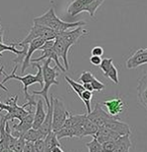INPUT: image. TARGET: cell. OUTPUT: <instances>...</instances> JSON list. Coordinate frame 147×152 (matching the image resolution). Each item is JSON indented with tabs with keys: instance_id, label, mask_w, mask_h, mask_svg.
Here are the masks:
<instances>
[{
	"instance_id": "1",
	"label": "cell",
	"mask_w": 147,
	"mask_h": 152,
	"mask_svg": "<svg viewBox=\"0 0 147 152\" xmlns=\"http://www.w3.org/2000/svg\"><path fill=\"white\" fill-rule=\"evenodd\" d=\"M88 34V30L84 27L80 26L75 28L74 30H67V31H61L58 33V37L53 40V48H55L56 55L61 58L64 64V69L68 71L69 68L68 53L69 48L73 46L81 37H86Z\"/></svg>"
},
{
	"instance_id": "2",
	"label": "cell",
	"mask_w": 147,
	"mask_h": 152,
	"mask_svg": "<svg viewBox=\"0 0 147 152\" xmlns=\"http://www.w3.org/2000/svg\"><path fill=\"white\" fill-rule=\"evenodd\" d=\"M33 24H39L42 26H46L55 31H67L69 28L85 26L86 22L84 21H75V22H68L64 21L61 18H59L56 15V11L53 7H50L45 14L37 16L33 18Z\"/></svg>"
},
{
	"instance_id": "3",
	"label": "cell",
	"mask_w": 147,
	"mask_h": 152,
	"mask_svg": "<svg viewBox=\"0 0 147 152\" xmlns=\"http://www.w3.org/2000/svg\"><path fill=\"white\" fill-rule=\"evenodd\" d=\"M33 66H37V75H31V74H27L23 77H19L15 74L17 69V66H14L13 71L10 75H6V77L4 78V80L2 81V84H5L7 81L9 80H17V81L21 82V84L23 85V93H24V98L25 100L28 102V101H32L33 99V95H29L28 94V87L31 86V85L35 84V83H38L39 85H42L43 87V77H42V65H39L38 63L37 64H32Z\"/></svg>"
},
{
	"instance_id": "4",
	"label": "cell",
	"mask_w": 147,
	"mask_h": 152,
	"mask_svg": "<svg viewBox=\"0 0 147 152\" xmlns=\"http://www.w3.org/2000/svg\"><path fill=\"white\" fill-rule=\"evenodd\" d=\"M51 61L50 60H45L42 61V77H43V87L40 91H32L31 95H38V96H42L45 100V104H46V108L50 106V98H48V91H50V88L53 86V85H56L58 86L60 84V82L56 80V77L59 76L58 74V66H53V68H50Z\"/></svg>"
},
{
	"instance_id": "5",
	"label": "cell",
	"mask_w": 147,
	"mask_h": 152,
	"mask_svg": "<svg viewBox=\"0 0 147 152\" xmlns=\"http://www.w3.org/2000/svg\"><path fill=\"white\" fill-rule=\"evenodd\" d=\"M105 0H69L67 13L69 17L77 16L82 12H88L91 17L95 16L98 8Z\"/></svg>"
},
{
	"instance_id": "6",
	"label": "cell",
	"mask_w": 147,
	"mask_h": 152,
	"mask_svg": "<svg viewBox=\"0 0 147 152\" xmlns=\"http://www.w3.org/2000/svg\"><path fill=\"white\" fill-rule=\"evenodd\" d=\"M50 104L53 105V131L56 132L64 126L69 113L67 110L64 101L60 98L50 96Z\"/></svg>"
},
{
	"instance_id": "7",
	"label": "cell",
	"mask_w": 147,
	"mask_h": 152,
	"mask_svg": "<svg viewBox=\"0 0 147 152\" xmlns=\"http://www.w3.org/2000/svg\"><path fill=\"white\" fill-rule=\"evenodd\" d=\"M58 31H55V30L46 26H42V25L39 24H33L26 37L21 42H16V45H28V43L34 39H37V38H42L45 40H55L56 37H58Z\"/></svg>"
},
{
	"instance_id": "8",
	"label": "cell",
	"mask_w": 147,
	"mask_h": 152,
	"mask_svg": "<svg viewBox=\"0 0 147 152\" xmlns=\"http://www.w3.org/2000/svg\"><path fill=\"white\" fill-rule=\"evenodd\" d=\"M53 42H55L53 40H46L45 45L38 50L42 51V56H40L39 58H32V60L30 61V63L37 64L45 60H50V61H55L56 66H58L61 72H66V69H64L63 65L60 63V58L58 56L55 48H53Z\"/></svg>"
},
{
	"instance_id": "9",
	"label": "cell",
	"mask_w": 147,
	"mask_h": 152,
	"mask_svg": "<svg viewBox=\"0 0 147 152\" xmlns=\"http://www.w3.org/2000/svg\"><path fill=\"white\" fill-rule=\"evenodd\" d=\"M100 104L108 114L115 118H119V116L123 114L127 109V104L120 97H115L110 100H106Z\"/></svg>"
},
{
	"instance_id": "10",
	"label": "cell",
	"mask_w": 147,
	"mask_h": 152,
	"mask_svg": "<svg viewBox=\"0 0 147 152\" xmlns=\"http://www.w3.org/2000/svg\"><path fill=\"white\" fill-rule=\"evenodd\" d=\"M33 117H34V112H33V109H31L23 119L19 121L18 124L12 125V135L17 138L22 137L28 130L32 128Z\"/></svg>"
},
{
	"instance_id": "11",
	"label": "cell",
	"mask_w": 147,
	"mask_h": 152,
	"mask_svg": "<svg viewBox=\"0 0 147 152\" xmlns=\"http://www.w3.org/2000/svg\"><path fill=\"white\" fill-rule=\"evenodd\" d=\"M87 115H88V119L94 123L95 125H97L98 127H104L105 123L111 118V115H109L103 109V107L101 106L100 103H96L95 104V108L92 110V112Z\"/></svg>"
},
{
	"instance_id": "12",
	"label": "cell",
	"mask_w": 147,
	"mask_h": 152,
	"mask_svg": "<svg viewBox=\"0 0 147 152\" xmlns=\"http://www.w3.org/2000/svg\"><path fill=\"white\" fill-rule=\"evenodd\" d=\"M147 64V48H139L129 56L126 61V68L129 69H136L138 66Z\"/></svg>"
},
{
	"instance_id": "13",
	"label": "cell",
	"mask_w": 147,
	"mask_h": 152,
	"mask_svg": "<svg viewBox=\"0 0 147 152\" xmlns=\"http://www.w3.org/2000/svg\"><path fill=\"white\" fill-rule=\"evenodd\" d=\"M104 127L109 128V129L115 131V132L119 134L120 136L130 135L131 134L130 127L128 126V124L120 121L119 118H115V117H112V116H111L110 119L105 123Z\"/></svg>"
},
{
	"instance_id": "14",
	"label": "cell",
	"mask_w": 147,
	"mask_h": 152,
	"mask_svg": "<svg viewBox=\"0 0 147 152\" xmlns=\"http://www.w3.org/2000/svg\"><path fill=\"white\" fill-rule=\"evenodd\" d=\"M46 40L42 39V38H37V39L32 40L31 42L28 43V48H27V53L25 55V58L23 60V63L21 65V74H23L25 72V69L28 68V66L30 65V61H31V56L33 55L35 50H39L42 46L45 45Z\"/></svg>"
},
{
	"instance_id": "15",
	"label": "cell",
	"mask_w": 147,
	"mask_h": 152,
	"mask_svg": "<svg viewBox=\"0 0 147 152\" xmlns=\"http://www.w3.org/2000/svg\"><path fill=\"white\" fill-rule=\"evenodd\" d=\"M137 99L139 104L147 110V74L143 75L138 80L137 85Z\"/></svg>"
},
{
	"instance_id": "16",
	"label": "cell",
	"mask_w": 147,
	"mask_h": 152,
	"mask_svg": "<svg viewBox=\"0 0 147 152\" xmlns=\"http://www.w3.org/2000/svg\"><path fill=\"white\" fill-rule=\"evenodd\" d=\"M120 137V135L118 133H116L115 131L109 129L106 127H99L97 133L95 134V136L93 138H95L99 143H105L107 141H112V140H117Z\"/></svg>"
},
{
	"instance_id": "17",
	"label": "cell",
	"mask_w": 147,
	"mask_h": 152,
	"mask_svg": "<svg viewBox=\"0 0 147 152\" xmlns=\"http://www.w3.org/2000/svg\"><path fill=\"white\" fill-rule=\"evenodd\" d=\"M46 112L45 110V105H43L42 100H38L37 102V106H35L34 111V117H33V123H32V128L33 129L38 130L39 127L42 126L43 121L45 119Z\"/></svg>"
},
{
	"instance_id": "18",
	"label": "cell",
	"mask_w": 147,
	"mask_h": 152,
	"mask_svg": "<svg viewBox=\"0 0 147 152\" xmlns=\"http://www.w3.org/2000/svg\"><path fill=\"white\" fill-rule=\"evenodd\" d=\"M38 130H39V132L42 133L45 137H46L48 134L53 132V105L48 107V112H46L45 119Z\"/></svg>"
},
{
	"instance_id": "19",
	"label": "cell",
	"mask_w": 147,
	"mask_h": 152,
	"mask_svg": "<svg viewBox=\"0 0 147 152\" xmlns=\"http://www.w3.org/2000/svg\"><path fill=\"white\" fill-rule=\"evenodd\" d=\"M131 140L130 135L120 136L116 141V147L113 152H130Z\"/></svg>"
},
{
	"instance_id": "20",
	"label": "cell",
	"mask_w": 147,
	"mask_h": 152,
	"mask_svg": "<svg viewBox=\"0 0 147 152\" xmlns=\"http://www.w3.org/2000/svg\"><path fill=\"white\" fill-rule=\"evenodd\" d=\"M22 137L25 141H29V142H37L38 140H42V139L45 138V136L39 132V130L33 129V128L28 130Z\"/></svg>"
},
{
	"instance_id": "21",
	"label": "cell",
	"mask_w": 147,
	"mask_h": 152,
	"mask_svg": "<svg viewBox=\"0 0 147 152\" xmlns=\"http://www.w3.org/2000/svg\"><path fill=\"white\" fill-rule=\"evenodd\" d=\"M55 133H56V138H58L59 141L63 138H74V137H76V131H75L74 128H71V127H63Z\"/></svg>"
},
{
	"instance_id": "22",
	"label": "cell",
	"mask_w": 147,
	"mask_h": 152,
	"mask_svg": "<svg viewBox=\"0 0 147 152\" xmlns=\"http://www.w3.org/2000/svg\"><path fill=\"white\" fill-rule=\"evenodd\" d=\"M64 80H66L67 83L69 84V86L71 87L72 89H73V91H74L75 93H76L77 95H78L79 98H81L82 94H83V92H84V91H86L83 85H82L81 83H79V82L74 81L73 79H71V78H69V77H68V76L64 77Z\"/></svg>"
},
{
	"instance_id": "23",
	"label": "cell",
	"mask_w": 147,
	"mask_h": 152,
	"mask_svg": "<svg viewBox=\"0 0 147 152\" xmlns=\"http://www.w3.org/2000/svg\"><path fill=\"white\" fill-rule=\"evenodd\" d=\"M80 99L82 100L85 105H86V110H87V114H90L92 112V107H91V101L93 99V92L89 91H84L83 94Z\"/></svg>"
},
{
	"instance_id": "24",
	"label": "cell",
	"mask_w": 147,
	"mask_h": 152,
	"mask_svg": "<svg viewBox=\"0 0 147 152\" xmlns=\"http://www.w3.org/2000/svg\"><path fill=\"white\" fill-rule=\"evenodd\" d=\"M104 76L106 77V78L110 79L111 81L113 82V83L115 84H119V77H118V69H116V66L113 65L111 68L108 69L107 72L104 74Z\"/></svg>"
},
{
	"instance_id": "25",
	"label": "cell",
	"mask_w": 147,
	"mask_h": 152,
	"mask_svg": "<svg viewBox=\"0 0 147 152\" xmlns=\"http://www.w3.org/2000/svg\"><path fill=\"white\" fill-rule=\"evenodd\" d=\"M16 43H11V45H5L3 42H0V56H2V53L4 51H11V53H15L16 56H18L21 50H18L15 48Z\"/></svg>"
},
{
	"instance_id": "26",
	"label": "cell",
	"mask_w": 147,
	"mask_h": 152,
	"mask_svg": "<svg viewBox=\"0 0 147 152\" xmlns=\"http://www.w3.org/2000/svg\"><path fill=\"white\" fill-rule=\"evenodd\" d=\"M86 146L89 149V152H102V144L99 143L95 138L90 142L86 143Z\"/></svg>"
},
{
	"instance_id": "27",
	"label": "cell",
	"mask_w": 147,
	"mask_h": 152,
	"mask_svg": "<svg viewBox=\"0 0 147 152\" xmlns=\"http://www.w3.org/2000/svg\"><path fill=\"white\" fill-rule=\"evenodd\" d=\"M95 79V76L93 75L91 72H83V73L81 74V76H80L79 78V83H82V84H91L92 81Z\"/></svg>"
},
{
	"instance_id": "28",
	"label": "cell",
	"mask_w": 147,
	"mask_h": 152,
	"mask_svg": "<svg viewBox=\"0 0 147 152\" xmlns=\"http://www.w3.org/2000/svg\"><path fill=\"white\" fill-rule=\"evenodd\" d=\"M116 141L117 140H112V141H107V142L102 144V152H113L115 150L116 147Z\"/></svg>"
},
{
	"instance_id": "29",
	"label": "cell",
	"mask_w": 147,
	"mask_h": 152,
	"mask_svg": "<svg viewBox=\"0 0 147 152\" xmlns=\"http://www.w3.org/2000/svg\"><path fill=\"white\" fill-rule=\"evenodd\" d=\"M113 65H114V64H113V58H104V60H102V63H101V65H100V69H101V71L105 74Z\"/></svg>"
},
{
	"instance_id": "30",
	"label": "cell",
	"mask_w": 147,
	"mask_h": 152,
	"mask_svg": "<svg viewBox=\"0 0 147 152\" xmlns=\"http://www.w3.org/2000/svg\"><path fill=\"white\" fill-rule=\"evenodd\" d=\"M24 144H25V140L23 139V137H19L17 138L16 142H15L13 148L11 150H13L14 152H23V148H24Z\"/></svg>"
},
{
	"instance_id": "31",
	"label": "cell",
	"mask_w": 147,
	"mask_h": 152,
	"mask_svg": "<svg viewBox=\"0 0 147 152\" xmlns=\"http://www.w3.org/2000/svg\"><path fill=\"white\" fill-rule=\"evenodd\" d=\"M91 85H92L93 90H94V91H97V92H102L103 90L105 89V85L103 84L101 81H99V80L96 79V78L92 81Z\"/></svg>"
},
{
	"instance_id": "32",
	"label": "cell",
	"mask_w": 147,
	"mask_h": 152,
	"mask_svg": "<svg viewBox=\"0 0 147 152\" xmlns=\"http://www.w3.org/2000/svg\"><path fill=\"white\" fill-rule=\"evenodd\" d=\"M23 152H37L34 142H29V141H25L24 148H23Z\"/></svg>"
},
{
	"instance_id": "33",
	"label": "cell",
	"mask_w": 147,
	"mask_h": 152,
	"mask_svg": "<svg viewBox=\"0 0 147 152\" xmlns=\"http://www.w3.org/2000/svg\"><path fill=\"white\" fill-rule=\"evenodd\" d=\"M104 55V50L101 46H95L92 50V56H101Z\"/></svg>"
},
{
	"instance_id": "34",
	"label": "cell",
	"mask_w": 147,
	"mask_h": 152,
	"mask_svg": "<svg viewBox=\"0 0 147 152\" xmlns=\"http://www.w3.org/2000/svg\"><path fill=\"white\" fill-rule=\"evenodd\" d=\"M90 61H91V64L94 66H100L102 63V58H100V56H92L91 58H90Z\"/></svg>"
},
{
	"instance_id": "35",
	"label": "cell",
	"mask_w": 147,
	"mask_h": 152,
	"mask_svg": "<svg viewBox=\"0 0 147 152\" xmlns=\"http://www.w3.org/2000/svg\"><path fill=\"white\" fill-rule=\"evenodd\" d=\"M1 74H3L4 76H6V74H5V72H4V66H1V68H0V75H1ZM0 88H1V89L3 90V91L8 92V89H7V88L5 87L2 83H0Z\"/></svg>"
},
{
	"instance_id": "36",
	"label": "cell",
	"mask_w": 147,
	"mask_h": 152,
	"mask_svg": "<svg viewBox=\"0 0 147 152\" xmlns=\"http://www.w3.org/2000/svg\"><path fill=\"white\" fill-rule=\"evenodd\" d=\"M83 86H84V88H85V90H86V91L94 92V90H93V88H92V85H91V84H84Z\"/></svg>"
},
{
	"instance_id": "37",
	"label": "cell",
	"mask_w": 147,
	"mask_h": 152,
	"mask_svg": "<svg viewBox=\"0 0 147 152\" xmlns=\"http://www.w3.org/2000/svg\"><path fill=\"white\" fill-rule=\"evenodd\" d=\"M6 108H7V105L5 104V103H2V102H0V113H1L2 111L6 110Z\"/></svg>"
},
{
	"instance_id": "38",
	"label": "cell",
	"mask_w": 147,
	"mask_h": 152,
	"mask_svg": "<svg viewBox=\"0 0 147 152\" xmlns=\"http://www.w3.org/2000/svg\"><path fill=\"white\" fill-rule=\"evenodd\" d=\"M0 42H3V27L0 23Z\"/></svg>"
},
{
	"instance_id": "39",
	"label": "cell",
	"mask_w": 147,
	"mask_h": 152,
	"mask_svg": "<svg viewBox=\"0 0 147 152\" xmlns=\"http://www.w3.org/2000/svg\"><path fill=\"white\" fill-rule=\"evenodd\" d=\"M51 152H64V150L61 149V146H56V147H55L53 149V151Z\"/></svg>"
},
{
	"instance_id": "40",
	"label": "cell",
	"mask_w": 147,
	"mask_h": 152,
	"mask_svg": "<svg viewBox=\"0 0 147 152\" xmlns=\"http://www.w3.org/2000/svg\"><path fill=\"white\" fill-rule=\"evenodd\" d=\"M2 152H14V151L11 150V149H5V150H3Z\"/></svg>"
}]
</instances>
